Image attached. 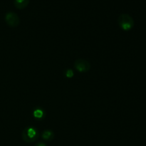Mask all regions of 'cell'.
I'll return each instance as SVG.
<instances>
[{
	"instance_id": "6da1fadb",
	"label": "cell",
	"mask_w": 146,
	"mask_h": 146,
	"mask_svg": "<svg viewBox=\"0 0 146 146\" xmlns=\"http://www.w3.org/2000/svg\"><path fill=\"white\" fill-rule=\"evenodd\" d=\"M39 136V132L34 127H27L21 133V138L26 143H31L37 141Z\"/></svg>"
},
{
	"instance_id": "7a4b0ae2",
	"label": "cell",
	"mask_w": 146,
	"mask_h": 146,
	"mask_svg": "<svg viewBox=\"0 0 146 146\" xmlns=\"http://www.w3.org/2000/svg\"><path fill=\"white\" fill-rule=\"evenodd\" d=\"M118 24L124 31H130L134 27V20L131 16L128 14H122L118 17Z\"/></svg>"
},
{
	"instance_id": "3957f363",
	"label": "cell",
	"mask_w": 146,
	"mask_h": 146,
	"mask_svg": "<svg viewBox=\"0 0 146 146\" xmlns=\"http://www.w3.org/2000/svg\"><path fill=\"white\" fill-rule=\"evenodd\" d=\"M74 67L77 71L81 73L88 72L91 69V64L85 59H77L74 61Z\"/></svg>"
},
{
	"instance_id": "277c9868",
	"label": "cell",
	"mask_w": 146,
	"mask_h": 146,
	"mask_svg": "<svg viewBox=\"0 0 146 146\" xmlns=\"http://www.w3.org/2000/svg\"><path fill=\"white\" fill-rule=\"evenodd\" d=\"M5 21L7 25L11 27H16L19 24L20 19L16 13L9 11L5 15Z\"/></svg>"
},
{
	"instance_id": "5b68a950",
	"label": "cell",
	"mask_w": 146,
	"mask_h": 146,
	"mask_svg": "<svg viewBox=\"0 0 146 146\" xmlns=\"http://www.w3.org/2000/svg\"><path fill=\"white\" fill-rule=\"evenodd\" d=\"M55 137L54 133L51 130H45L43 131L42 135H41V138L46 141H51Z\"/></svg>"
},
{
	"instance_id": "8992f818",
	"label": "cell",
	"mask_w": 146,
	"mask_h": 146,
	"mask_svg": "<svg viewBox=\"0 0 146 146\" xmlns=\"http://www.w3.org/2000/svg\"><path fill=\"white\" fill-rule=\"evenodd\" d=\"M14 5L18 9H24L29 3V0H14Z\"/></svg>"
},
{
	"instance_id": "52a82bcc",
	"label": "cell",
	"mask_w": 146,
	"mask_h": 146,
	"mask_svg": "<svg viewBox=\"0 0 146 146\" xmlns=\"http://www.w3.org/2000/svg\"><path fill=\"white\" fill-rule=\"evenodd\" d=\"M44 110L41 109V108H37L33 111V115L37 120H41L44 117Z\"/></svg>"
},
{
	"instance_id": "ba28073f",
	"label": "cell",
	"mask_w": 146,
	"mask_h": 146,
	"mask_svg": "<svg viewBox=\"0 0 146 146\" xmlns=\"http://www.w3.org/2000/svg\"><path fill=\"white\" fill-rule=\"evenodd\" d=\"M65 76H66V77H67V78H72V77L74 76V71H73V70L72 69H67L65 72Z\"/></svg>"
},
{
	"instance_id": "9c48e42d",
	"label": "cell",
	"mask_w": 146,
	"mask_h": 146,
	"mask_svg": "<svg viewBox=\"0 0 146 146\" xmlns=\"http://www.w3.org/2000/svg\"><path fill=\"white\" fill-rule=\"evenodd\" d=\"M34 146H46V145L43 142H38L36 144H35V145Z\"/></svg>"
}]
</instances>
